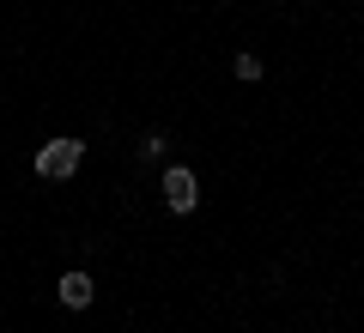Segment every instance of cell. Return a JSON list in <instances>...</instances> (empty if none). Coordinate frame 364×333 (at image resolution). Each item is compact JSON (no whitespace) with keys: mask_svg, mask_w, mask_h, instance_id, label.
<instances>
[{"mask_svg":"<svg viewBox=\"0 0 364 333\" xmlns=\"http://www.w3.org/2000/svg\"><path fill=\"white\" fill-rule=\"evenodd\" d=\"M79 158H85V140H49L37 152V176H49V182H67L79 170Z\"/></svg>","mask_w":364,"mask_h":333,"instance_id":"1","label":"cell"},{"mask_svg":"<svg viewBox=\"0 0 364 333\" xmlns=\"http://www.w3.org/2000/svg\"><path fill=\"white\" fill-rule=\"evenodd\" d=\"M158 188H164V206H170V212H195V206H200V182H195V170H182V164H170Z\"/></svg>","mask_w":364,"mask_h":333,"instance_id":"2","label":"cell"},{"mask_svg":"<svg viewBox=\"0 0 364 333\" xmlns=\"http://www.w3.org/2000/svg\"><path fill=\"white\" fill-rule=\"evenodd\" d=\"M55 297H61V309H85V303H91L97 291H91V279H85V273H61Z\"/></svg>","mask_w":364,"mask_h":333,"instance_id":"3","label":"cell"},{"mask_svg":"<svg viewBox=\"0 0 364 333\" xmlns=\"http://www.w3.org/2000/svg\"><path fill=\"white\" fill-rule=\"evenodd\" d=\"M231 73L243 79V85H255V79H261V55H255V49H243V55L231 61Z\"/></svg>","mask_w":364,"mask_h":333,"instance_id":"4","label":"cell"},{"mask_svg":"<svg viewBox=\"0 0 364 333\" xmlns=\"http://www.w3.org/2000/svg\"><path fill=\"white\" fill-rule=\"evenodd\" d=\"M164 152H170V140H164V133H146V140H140V158H146V164H158Z\"/></svg>","mask_w":364,"mask_h":333,"instance_id":"5","label":"cell"}]
</instances>
